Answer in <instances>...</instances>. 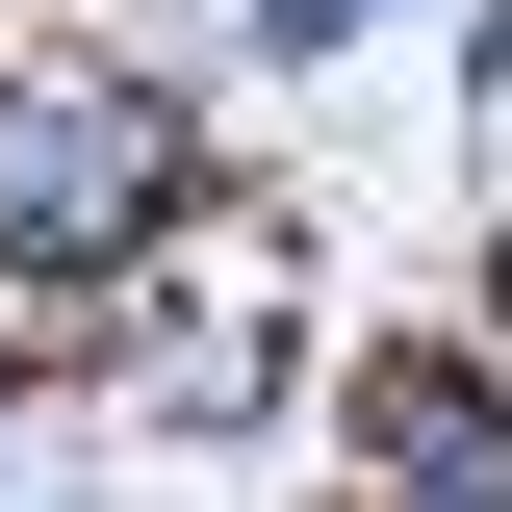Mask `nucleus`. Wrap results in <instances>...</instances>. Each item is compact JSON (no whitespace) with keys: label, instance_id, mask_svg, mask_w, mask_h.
Masks as SVG:
<instances>
[{"label":"nucleus","instance_id":"nucleus-1","mask_svg":"<svg viewBox=\"0 0 512 512\" xmlns=\"http://www.w3.org/2000/svg\"><path fill=\"white\" fill-rule=\"evenodd\" d=\"M154 205H180V103H128V77H26V103H0V256H26V282L128 256Z\"/></svg>","mask_w":512,"mask_h":512},{"label":"nucleus","instance_id":"nucleus-2","mask_svg":"<svg viewBox=\"0 0 512 512\" xmlns=\"http://www.w3.org/2000/svg\"><path fill=\"white\" fill-rule=\"evenodd\" d=\"M359 436L410 461V487H436V512H512V436H487V410H461V384H384Z\"/></svg>","mask_w":512,"mask_h":512},{"label":"nucleus","instance_id":"nucleus-3","mask_svg":"<svg viewBox=\"0 0 512 512\" xmlns=\"http://www.w3.org/2000/svg\"><path fill=\"white\" fill-rule=\"evenodd\" d=\"M256 26H282V52H308V26H359V0H256Z\"/></svg>","mask_w":512,"mask_h":512}]
</instances>
